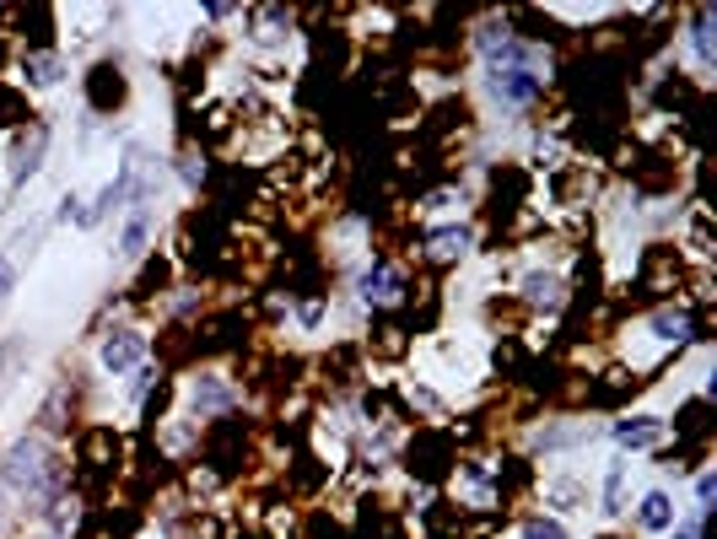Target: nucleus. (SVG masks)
Returning <instances> with one entry per match:
<instances>
[{
	"label": "nucleus",
	"instance_id": "obj_1",
	"mask_svg": "<svg viewBox=\"0 0 717 539\" xmlns=\"http://www.w3.org/2000/svg\"><path fill=\"white\" fill-rule=\"evenodd\" d=\"M0 480H6V491L22 501H43L54 497V491H65V475H60V464L49 454V443H43L39 432H28V437H17L6 458H0Z\"/></svg>",
	"mask_w": 717,
	"mask_h": 539
},
{
	"label": "nucleus",
	"instance_id": "obj_2",
	"mask_svg": "<svg viewBox=\"0 0 717 539\" xmlns=\"http://www.w3.org/2000/svg\"><path fill=\"white\" fill-rule=\"evenodd\" d=\"M253 464V426L243 415H216L206 426V469L216 480H238Z\"/></svg>",
	"mask_w": 717,
	"mask_h": 539
},
{
	"label": "nucleus",
	"instance_id": "obj_3",
	"mask_svg": "<svg viewBox=\"0 0 717 539\" xmlns=\"http://www.w3.org/2000/svg\"><path fill=\"white\" fill-rule=\"evenodd\" d=\"M454 469H459V448H454L448 426H422V432H411V443H405V475H411V480L443 486Z\"/></svg>",
	"mask_w": 717,
	"mask_h": 539
},
{
	"label": "nucleus",
	"instance_id": "obj_4",
	"mask_svg": "<svg viewBox=\"0 0 717 539\" xmlns=\"http://www.w3.org/2000/svg\"><path fill=\"white\" fill-rule=\"evenodd\" d=\"M636 291H642L647 302H658V297H669V291H685V259H679V249L647 243L642 259H636Z\"/></svg>",
	"mask_w": 717,
	"mask_h": 539
},
{
	"label": "nucleus",
	"instance_id": "obj_5",
	"mask_svg": "<svg viewBox=\"0 0 717 539\" xmlns=\"http://www.w3.org/2000/svg\"><path fill=\"white\" fill-rule=\"evenodd\" d=\"M76 464H82V475L114 480V475L125 469V437H119V432H114L108 421L86 426L82 437H76Z\"/></svg>",
	"mask_w": 717,
	"mask_h": 539
},
{
	"label": "nucleus",
	"instance_id": "obj_6",
	"mask_svg": "<svg viewBox=\"0 0 717 539\" xmlns=\"http://www.w3.org/2000/svg\"><path fill=\"white\" fill-rule=\"evenodd\" d=\"M249 334H253V319L243 308H221V313H211V319L195 330V351H200V356H227V351H243Z\"/></svg>",
	"mask_w": 717,
	"mask_h": 539
},
{
	"label": "nucleus",
	"instance_id": "obj_7",
	"mask_svg": "<svg viewBox=\"0 0 717 539\" xmlns=\"http://www.w3.org/2000/svg\"><path fill=\"white\" fill-rule=\"evenodd\" d=\"M82 86H86V108L92 114H119L129 103V82H125V71H119V60H97Z\"/></svg>",
	"mask_w": 717,
	"mask_h": 539
},
{
	"label": "nucleus",
	"instance_id": "obj_8",
	"mask_svg": "<svg viewBox=\"0 0 717 539\" xmlns=\"http://www.w3.org/2000/svg\"><path fill=\"white\" fill-rule=\"evenodd\" d=\"M653 103H658V114H675V120H696V114H707V92L690 82L685 71H664L658 86H653Z\"/></svg>",
	"mask_w": 717,
	"mask_h": 539
},
{
	"label": "nucleus",
	"instance_id": "obj_9",
	"mask_svg": "<svg viewBox=\"0 0 717 539\" xmlns=\"http://www.w3.org/2000/svg\"><path fill=\"white\" fill-rule=\"evenodd\" d=\"M141 362H146V334L141 330H108L103 334V345H97V367H103V373L125 377V373H135Z\"/></svg>",
	"mask_w": 717,
	"mask_h": 539
},
{
	"label": "nucleus",
	"instance_id": "obj_10",
	"mask_svg": "<svg viewBox=\"0 0 717 539\" xmlns=\"http://www.w3.org/2000/svg\"><path fill=\"white\" fill-rule=\"evenodd\" d=\"M540 86H545V76H540L534 65H502V71H491V97H497V103H507V108L534 103V97H540Z\"/></svg>",
	"mask_w": 717,
	"mask_h": 539
},
{
	"label": "nucleus",
	"instance_id": "obj_11",
	"mask_svg": "<svg viewBox=\"0 0 717 539\" xmlns=\"http://www.w3.org/2000/svg\"><path fill=\"white\" fill-rule=\"evenodd\" d=\"M567 297H572V287H567L555 270H529V276H523V291H518V302H523L529 313H561Z\"/></svg>",
	"mask_w": 717,
	"mask_h": 539
},
{
	"label": "nucleus",
	"instance_id": "obj_12",
	"mask_svg": "<svg viewBox=\"0 0 717 539\" xmlns=\"http://www.w3.org/2000/svg\"><path fill=\"white\" fill-rule=\"evenodd\" d=\"M399 297H405V270L383 253V259H373V270L362 276V302L367 308H394Z\"/></svg>",
	"mask_w": 717,
	"mask_h": 539
},
{
	"label": "nucleus",
	"instance_id": "obj_13",
	"mask_svg": "<svg viewBox=\"0 0 717 539\" xmlns=\"http://www.w3.org/2000/svg\"><path fill=\"white\" fill-rule=\"evenodd\" d=\"M636 388H642V377H636L632 367H604V373H593L589 405H593V411H621Z\"/></svg>",
	"mask_w": 717,
	"mask_h": 539
},
{
	"label": "nucleus",
	"instance_id": "obj_14",
	"mask_svg": "<svg viewBox=\"0 0 717 539\" xmlns=\"http://www.w3.org/2000/svg\"><path fill=\"white\" fill-rule=\"evenodd\" d=\"M232 405H238V383H232V377H195V388H189V411L200 415V421H206V415H232Z\"/></svg>",
	"mask_w": 717,
	"mask_h": 539
},
{
	"label": "nucleus",
	"instance_id": "obj_15",
	"mask_svg": "<svg viewBox=\"0 0 717 539\" xmlns=\"http://www.w3.org/2000/svg\"><path fill=\"white\" fill-rule=\"evenodd\" d=\"M475 125V108H469L465 97H443L432 114H426V125H422V146H437V141H448L454 129H469Z\"/></svg>",
	"mask_w": 717,
	"mask_h": 539
},
{
	"label": "nucleus",
	"instance_id": "obj_16",
	"mask_svg": "<svg viewBox=\"0 0 717 539\" xmlns=\"http://www.w3.org/2000/svg\"><path fill=\"white\" fill-rule=\"evenodd\" d=\"M713 432H717V415H713V400L702 394V400H685L675 411V443H713Z\"/></svg>",
	"mask_w": 717,
	"mask_h": 539
},
{
	"label": "nucleus",
	"instance_id": "obj_17",
	"mask_svg": "<svg viewBox=\"0 0 717 539\" xmlns=\"http://www.w3.org/2000/svg\"><path fill=\"white\" fill-rule=\"evenodd\" d=\"M330 486V464L313 458L308 448H297L292 464H287V497H319Z\"/></svg>",
	"mask_w": 717,
	"mask_h": 539
},
{
	"label": "nucleus",
	"instance_id": "obj_18",
	"mask_svg": "<svg viewBox=\"0 0 717 539\" xmlns=\"http://www.w3.org/2000/svg\"><path fill=\"white\" fill-rule=\"evenodd\" d=\"M367 351H373L378 362H405V356H411V330H405L394 313H378L373 330H367Z\"/></svg>",
	"mask_w": 717,
	"mask_h": 539
},
{
	"label": "nucleus",
	"instance_id": "obj_19",
	"mask_svg": "<svg viewBox=\"0 0 717 539\" xmlns=\"http://www.w3.org/2000/svg\"><path fill=\"white\" fill-rule=\"evenodd\" d=\"M43 152H49V125H28L17 129V152H11V184H28L43 167Z\"/></svg>",
	"mask_w": 717,
	"mask_h": 539
},
{
	"label": "nucleus",
	"instance_id": "obj_20",
	"mask_svg": "<svg viewBox=\"0 0 717 539\" xmlns=\"http://www.w3.org/2000/svg\"><path fill=\"white\" fill-rule=\"evenodd\" d=\"M54 11L49 6H17V28L28 39V54H54Z\"/></svg>",
	"mask_w": 717,
	"mask_h": 539
},
{
	"label": "nucleus",
	"instance_id": "obj_21",
	"mask_svg": "<svg viewBox=\"0 0 717 539\" xmlns=\"http://www.w3.org/2000/svg\"><path fill=\"white\" fill-rule=\"evenodd\" d=\"M173 276H178V265H173L168 253L141 259V276H135V287H129V302H152V297H163V291L173 287Z\"/></svg>",
	"mask_w": 717,
	"mask_h": 539
},
{
	"label": "nucleus",
	"instance_id": "obj_22",
	"mask_svg": "<svg viewBox=\"0 0 717 539\" xmlns=\"http://www.w3.org/2000/svg\"><path fill=\"white\" fill-rule=\"evenodd\" d=\"M593 437H599L593 421H561V426H545V432L534 437V448H540V454H567V448H589Z\"/></svg>",
	"mask_w": 717,
	"mask_h": 539
},
{
	"label": "nucleus",
	"instance_id": "obj_23",
	"mask_svg": "<svg viewBox=\"0 0 717 539\" xmlns=\"http://www.w3.org/2000/svg\"><path fill=\"white\" fill-rule=\"evenodd\" d=\"M469 243H475L469 227H432V232H426V259H432V265H459L469 253Z\"/></svg>",
	"mask_w": 717,
	"mask_h": 539
},
{
	"label": "nucleus",
	"instance_id": "obj_24",
	"mask_svg": "<svg viewBox=\"0 0 717 539\" xmlns=\"http://www.w3.org/2000/svg\"><path fill=\"white\" fill-rule=\"evenodd\" d=\"M157 356H163V373H178V367H189L200 351H195V330H184V324H168V330L157 334Z\"/></svg>",
	"mask_w": 717,
	"mask_h": 539
},
{
	"label": "nucleus",
	"instance_id": "obj_25",
	"mask_svg": "<svg viewBox=\"0 0 717 539\" xmlns=\"http://www.w3.org/2000/svg\"><path fill=\"white\" fill-rule=\"evenodd\" d=\"M39 125V114H33V103H28V92L11 82H0V129H28Z\"/></svg>",
	"mask_w": 717,
	"mask_h": 539
},
{
	"label": "nucleus",
	"instance_id": "obj_26",
	"mask_svg": "<svg viewBox=\"0 0 717 539\" xmlns=\"http://www.w3.org/2000/svg\"><path fill=\"white\" fill-rule=\"evenodd\" d=\"M394 524L388 501L383 497H362L356 501V524H351V539H383V529Z\"/></svg>",
	"mask_w": 717,
	"mask_h": 539
},
{
	"label": "nucleus",
	"instance_id": "obj_27",
	"mask_svg": "<svg viewBox=\"0 0 717 539\" xmlns=\"http://www.w3.org/2000/svg\"><path fill=\"white\" fill-rule=\"evenodd\" d=\"M523 367H529V351H523V340H518V334H502V340L491 345V373L507 377V383H518V377H523Z\"/></svg>",
	"mask_w": 717,
	"mask_h": 539
},
{
	"label": "nucleus",
	"instance_id": "obj_28",
	"mask_svg": "<svg viewBox=\"0 0 717 539\" xmlns=\"http://www.w3.org/2000/svg\"><path fill=\"white\" fill-rule=\"evenodd\" d=\"M636 524H642L647 535H669V529H675V501H669V491H647L642 507H636Z\"/></svg>",
	"mask_w": 717,
	"mask_h": 539
},
{
	"label": "nucleus",
	"instance_id": "obj_29",
	"mask_svg": "<svg viewBox=\"0 0 717 539\" xmlns=\"http://www.w3.org/2000/svg\"><path fill=\"white\" fill-rule=\"evenodd\" d=\"M664 437V421L658 415H632V421H615V443L621 448H653Z\"/></svg>",
	"mask_w": 717,
	"mask_h": 539
},
{
	"label": "nucleus",
	"instance_id": "obj_30",
	"mask_svg": "<svg viewBox=\"0 0 717 539\" xmlns=\"http://www.w3.org/2000/svg\"><path fill=\"white\" fill-rule=\"evenodd\" d=\"M173 400H178V388H173V377H157V388L141 400V421H146V432H157L163 421H168Z\"/></svg>",
	"mask_w": 717,
	"mask_h": 539
},
{
	"label": "nucleus",
	"instance_id": "obj_31",
	"mask_svg": "<svg viewBox=\"0 0 717 539\" xmlns=\"http://www.w3.org/2000/svg\"><path fill=\"white\" fill-rule=\"evenodd\" d=\"M146 243H152V210L135 206V216H129L125 232H119V253H125V259H141Z\"/></svg>",
	"mask_w": 717,
	"mask_h": 539
},
{
	"label": "nucleus",
	"instance_id": "obj_32",
	"mask_svg": "<svg viewBox=\"0 0 717 539\" xmlns=\"http://www.w3.org/2000/svg\"><path fill=\"white\" fill-rule=\"evenodd\" d=\"M22 76L28 86H60L65 65H60V54H22Z\"/></svg>",
	"mask_w": 717,
	"mask_h": 539
},
{
	"label": "nucleus",
	"instance_id": "obj_33",
	"mask_svg": "<svg viewBox=\"0 0 717 539\" xmlns=\"http://www.w3.org/2000/svg\"><path fill=\"white\" fill-rule=\"evenodd\" d=\"M690 49H696V60H702V65H713V60H717L713 11H707V6H696V11H690Z\"/></svg>",
	"mask_w": 717,
	"mask_h": 539
},
{
	"label": "nucleus",
	"instance_id": "obj_34",
	"mask_svg": "<svg viewBox=\"0 0 717 539\" xmlns=\"http://www.w3.org/2000/svg\"><path fill=\"white\" fill-rule=\"evenodd\" d=\"M647 330H653V340H664V345L679 351V340H685V308H653Z\"/></svg>",
	"mask_w": 717,
	"mask_h": 539
},
{
	"label": "nucleus",
	"instance_id": "obj_35",
	"mask_svg": "<svg viewBox=\"0 0 717 539\" xmlns=\"http://www.w3.org/2000/svg\"><path fill=\"white\" fill-rule=\"evenodd\" d=\"M178 178H184L189 189H200V184H211V157H206L200 146H184V157H178Z\"/></svg>",
	"mask_w": 717,
	"mask_h": 539
},
{
	"label": "nucleus",
	"instance_id": "obj_36",
	"mask_svg": "<svg viewBox=\"0 0 717 539\" xmlns=\"http://www.w3.org/2000/svg\"><path fill=\"white\" fill-rule=\"evenodd\" d=\"M550 507H561V512H578L583 501H589V491H583V480H572V475H561V480H550Z\"/></svg>",
	"mask_w": 717,
	"mask_h": 539
},
{
	"label": "nucleus",
	"instance_id": "obj_37",
	"mask_svg": "<svg viewBox=\"0 0 717 539\" xmlns=\"http://www.w3.org/2000/svg\"><path fill=\"white\" fill-rule=\"evenodd\" d=\"M604 512H626V458L604 469Z\"/></svg>",
	"mask_w": 717,
	"mask_h": 539
},
{
	"label": "nucleus",
	"instance_id": "obj_38",
	"mask_svg": "<svg viewBox=\"0 0 717 539\" xmlns=\"http://www.w3.org/2000/svg\"><path fill=\"white\" fill-rule=\"evenodd\" d=\"M184 539H221V518H216V512H195V518L184 524Z\"/></svg>",
	"mask_w": 717,
	"mask_h": 539
},
{
	"label": "nucleus",
	"instance_id": "obj_39",
	"mask_svg": "<svg viewBox=\"0 0 717 539\" xmlns=\"http://www.w3.org/2000/svg\"><path fill=\"white\" fill-rule=\"evenodd\" d=\"M523 539H567V524H561V518H529V524H523Z\"/></svg>",
	"mask_w": 717,
	"mask_h": 539
},
{
	"label": "nucleus",
	"instance_id": "obj_40",
	"mask_svg": "<svg viewBox=\"0 0 717 539\" xmlns=\"http://www.w3.org/2000/svg\"><path fill=\"white\" fill-rule=\"evenodd\" d=\"M297 319H302V330H319V324H324V297H302V302H297Z\"/></svg>",
	"mask_w": 717,
	"mask_h": 539
},
{
	"label": "nucleus",
	"instance_id": "obj_41",
	"mask_svg": "<svg viewBox=\"0 0 717 539\" xmlns=\"http://www.w3.org/2000/svg\"><path fill=\"white\" fill-rule=\"evenodd\" d=\"M713 497H717V475H696V501H702V512H713Z\"/></svg>",
	"mask_w": 717,
	"mask_h": 539
},
{
	"label": "nucleus",
	"instance_id": "obj_42",
	"mask_svg": "<svg viewBox=\"0 0 717 539\" xmlns=\"http://www.w3.org/2000/svg\"><path fill=\"white\" fill-rule=\"evenodd\" d=\"M11 291H17V265H11V259L0 253V302H6Z\"/></svg>",
	"mask_w": 717,
	"mask_h": 539
},
{
	"label": "nucleus",
	"instance_id": "obj_43",
	"mask_svg": "<svg viewBox=\"0 0 717 539\" xmlns=\"http://www.w3.org/2000/svg\"><path fill=\"white\" fill-rule=\"evenodd\" d=\"M454 206H465V195H454V189H437V195L426 200V210H454Z\"/></svg>",
	"mask_w": 717,
	"mask_h": 539
},
{
	"label": "nucleus",
	"instance_id": "obj_44",
	"mask_svg": "<svg viewBox=\"0 0 717 539\" xmlns=\"http://www.w3.org/2000/svg\"><path fill=\"white\" fill-rule=\"evenodd\" d=\"M702 518H707V512L696 507V518H690V524H679V529H669V535H675V539H702Z\"/></svg>",
	"mask_w": 717,
	"mask_h": 539
},
{
	"label": "nucleus",
	"instance_id": "obj_45",
	"mask_svg": "<svg viewBox=\"0 0 717 539\" xmlns=\"http://www.w3.org/2000/svg\"><path fill=\"white\" fill-rule=\"evenodd\" d=\"M6 60H11V43H6V33H0V71H6Z\"/></svg>",
	"mask_w": 717,
	"mask_h": 539
},
{
	"label": "nucleus",
	"instance_id": "obj_46",
	"mask_svg": "<svg viewBox=\"0 0 717 539\" xmlns=\"http://www.w3.org/2000/svg\"><path fill=\"white\" fill-rule=\"evenodd\" d=\"M432 539H437V535H432Z\"/></svg>",
	"mask_w": 717,
	"mask_h": 539
}]
</instances>
